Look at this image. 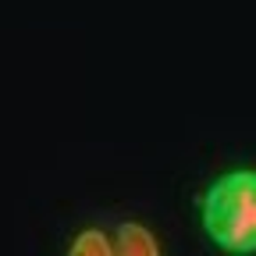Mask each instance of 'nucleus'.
<instances>
[{
    "label": "nucleus",
    "mask_w": 256,
    "mask_h": 256,
    "mask_svg": "<svg viewBox=\"0 0 256 256\" xmlns=\"http://www.w3.org/2000/svg\"><path fill=\"white\" fill-rule=\"evenodd\" d=\"M68 256H114V246L107 242L104 232L86 228V232L72 242V252H68Z\"/></svg>",
    "instance_id": "obj_3"
},
{
    "label": "nucleus",
    "mask_w": 256,
    "mask_h": 256,
    "mask_svg": "<svg viewBox=\"0 0 256 256\" xmlns=\"http://www.w3.org/2000/svg\"><path fill=\"white\" fill-rule=\"evenodd\" d=\"M114 256H160L156 238L150 235V228L128 220L118 228V242H114Z\"/></svg>",
    "instance_id": "obj_2"
},
{
    "label": "nucleus",
    "mask_w": 256,
    "mask_h": 256,
    "mask_svg": "<svg viewBox=\"0 0 256 256\" xmlns=\"http://www.w3.org/2000/svg\"><path fill=\"white\" fill-rule=\"evenodd\" d=\"M203 232L206 238L232 252V256H252L256 252V171L238 168L224 171L210 182L203 192Z\"/></svg>",
    "instance_id": "obj_1"
}]
</instances>
